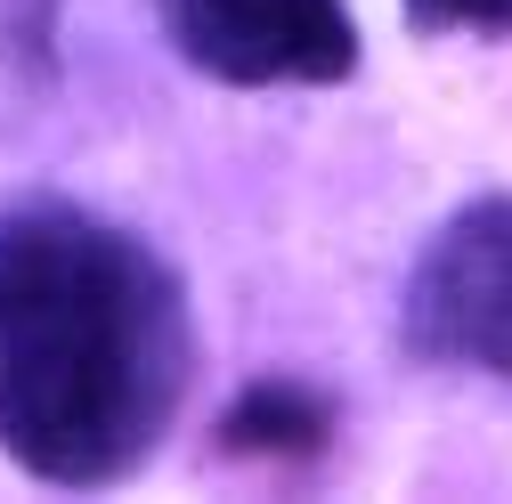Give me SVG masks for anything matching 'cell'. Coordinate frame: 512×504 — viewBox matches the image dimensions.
<instances>
[{"label":"cell","instance_id":"cell-1","mask_svg":"<svg viewBox=\"0 0 512 504\" xmlns=\"http://www.w3.org/2000/svg\"><path fill=\"white\" fill-rule=\"evenodd\" d=\"M187 293L82 204L0 212V448L49 488L139 472L187 391Z\"/></svg>","mask_w":512,"mask_h":504},{"label":"cell","instance_id":"cell-2","mask_svg":"<svg viewBox=\"0 0 512 504\" xmlns=\"http://www.w3.org/2000/svg\"><path fill=\"white\" fill-rule=\"evenodd\" d=\"M407 350L512 383V196L464 204L423 244L407 277Z\"/></svg>","mask_w":512,"mask_h":504},{"label":"cell","instance_id":"cell-3","mask_svg":"<svg viewBox=\"0 0 512 504\" xmlns=\"http://www.w3.org/2000/svg\"><path fill=\"white\" fill-rule=\"evenodd\" d=\"M171 49L212 82H342L358 33L342 0H155Z\"/></svg>","mask_w":512,"mask_h":504},{"label":"cell","instance_id":"cell-4","mask_svg":"<svg viewBox=\"0 0 512 504\" xmlns=\"http://www.w3.org/2000/svg\"><path fill=\"white\" fill-rule=\"evenodd\" d=\"M326 431H334L326 399L301 391V383H252L228 407V423H220V439H228L236 456H317V448H326Z\"/></svg>","mask_w":512,"mask_h":504},{"label":"cell","instance_id":"cell-5","mask_svg":"<svg viewBox=\"0 0 512 504\" xmlns=\"http://www.w3.org/2000/svg\"><path fill=\"white\" fill-rule=\"evenodd\" d=\"M423 25H464V33H512V0H407Z\"/></svg>","mask_w":512,"mask_h":504}]
</instances>
